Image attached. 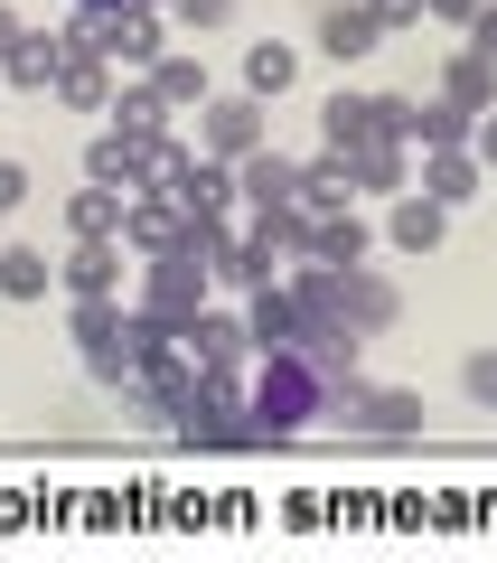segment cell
Wrapping results in <instances>:
<instances>
[{"label": "cell", "instance_id": "6da1fadb", "mask_svg": "<svg viewBox=\"0 0 497 563\" xmlns=\"http://www.w3.org/2000/svg\"><path fill=\"white\" fill-rule=\"evenodd\" d=\"M329 395H339V385H329V366H319L310 347H273V357H263V376L244 385V413H254V451L291 442L310 413H329Z\"/></svg>", "mask_w": 497, "mask_h": 563}, {"label": "cell", "instance_id": "7a4b0ae2", "mask_svg": "<svg viewBox=\"0 0 497 563\" xmlns=\"http://www.w3.org/2000/svg\"><path fill=\"white\" fill-rule=\"evenodd\" d=\"M207 282H217V273H207V263L198 254H179V244H169V254H151V273H141V320H151V329H169V339H188V320H198V310H207Z\"/></svg>", "mask_w": 497, "mask_h": 563}, {"label": "cell", "instance_id": "3957f363", "mask_svg": "<svg viewBox=\"0 0 497 563\" xmlns=\"http://www.w3.org/2000/svg\"><path fill=\"white\" fill-rule=\"evenodd\" d=\"M85 29H95V47H103V57H122V66H159V57H169V29H159L151 0H113V10H85Z\"/></svg>", "mask_w": 497, "mask_h": 563}, {"label": "cell", "instance_id": "277c9868", "mask_svg": "<svg viewBox=\"0 0 497 563\" xmlns=\"http://www.w3.org/2000/svg\"><path fill=\"white\" fill-rule=\"evenodd\" d=\"M329 404H339L357 432H376V442H413L422 432V395H404V385H339Z\"/></svg>", "mask_w": 497, "mask_h": 563}, {"label": "cell", "instance_id": "5b68a950", "mask_svg": "<svg viewBox=\"0 0 497 563\" xmlns=\"http://www.w3.org/2000/svg\"><path fill=\"white\" fill-rule=\"evenodd\" d=\"M198 132L217 161H244V151H263V95H207L198 103Z\"/></svg>", "mask_w": 497, "mask_h": 563}, {"label": "cell", "instance_id": "8992f818", "mask_svg": "<svg viewBox=\"0 0 497 563\" xmlns=\"http://www.w3.org/2000/svg\"><path fill=\"white\" fill-rule=\"evenodd\" d=\"M235 198L254 207V217L291 207V198H300V161H291V151H273V141H263V151H244V161H235Z\"/></svg>", "mask_w": 497, "mask_h": 563}, {"label": "cell", "instance_id": "52a82bcc", "mask_svg": "<svg viewBox=\"0 0 497 563\" xmlns=\"http://www.w3.org/2000/svg\"><path fill=\"white\" fill-rule=\"evenodd\" d=\"M347 169H357V198H404L413 188V141H366V151H347Z\"/></svg>", "mask_w": 497, "mask_h": 563}, {"label": "cell", "instance_id": "ba28073f", "mask_svg": "<svg viewBox=\"0 0 497 563\" xmlns=\"http://www.w3.org/2000/svg\"><path fill=\"white\" fill-rule=\"evenodd\" d=\"M169 198H179V207H207V217H225V207H235V161H217V151L198 161V151H188V161L169 169Z\"/></svg>", "mask_w": 497, "mask_h": 563}, {"label": "cell", "instance_id": "9c48e42d", "mask_svg": "<svg viewBox=\"0 0 497 563\" xmlns=\"http://www.w3.org/2000/svg\"><path fill=\"white\" fill-rule=\"evenodd\" d=\"M319 132H329V151H366V141H385V95H329V103H319Z\"/></svg>", "mask_w": 497, "mask_h": 563}, {"label": "cell", "instance_id": "30bf717a", "mask_svg": "<svg viewBox=\"0 0 497 563\" xmlns=\"http://www.w3.org/2000/svg\"><path fill=\"white\" fill-rule=\"evenodd\" d=\"M395 320H404V291H395L385 273H366V263H357V273H347V329H357V339H385Z\"/></svg>", "mask_w": 497, "mask_h": 563}, {"label": "cell", "instance_id": "8fae6325", "mask_svg": "<svg viewBox=\"0 0 497 563\" xmlns=\"http://www.w3.org/2000/svg\"><path fill=\"white\" fill-rule=\"evenodd\" d=\"M244 339L273 357V347H300V301H291V282H263L254 310H244Z\"/></svg>", "mask_w": 497, "mask_h": 563}, {"label": "cell", "instance_id": "7c38bea8", "mask_svg": "<svg viewBox=\"0 0 497 563\" xmlns=\"http://www.w3.org/2000/svg\"><path fill=\"white\" fill-rule=\"evenodd\" d=\"M273 263H281V235H273V217H254L235 244H225L217 282H244V291H263V282H273Z\"/></svg>", "mask_w": 497, "mask_h": 563}, {"label": "cell", "instance_id": "4fadbf2b", "mask_svg": "<svg viewBox=\"0 0 497 563\" xmlns=\"http://www.w3.org/2000/svg\"><path fill=\"white\" fill-rule=\"evenodd\" d=\"M57 282L76 291V301H85V291H122V244L113 235H76V254L57 263Z\"/></svg>", "mask_w": 497, "mask_h": 563}, {"label": "cell", "instance_id": "5bb4252c", "mask_svg": "<svg viewBox=\"0 0 497 563\" xmlns=\"http://www.w3.org/2000/svg\"><path fill=\"white\" fill-rule=\"evenodd\" d=\"M366 47H385L376 10H366V0H339V10H329V20H319V57H339V66H357Z\"/></svg>", "mask_w": 497, "mask_h": 563}, {"label": "cell", "instance_id": "9a60e30c", "mask_svg": "<svg viewBox=\"0 0 497 563\" xmlns=\"http://www.w3.org/2000/svg\"><path fill=\"white\" fill-rule=\"evenodd\" d=\"M422 198H441V207H470L478 198V151H470V141L422 151Z\"/></svg>", "mask_w": 497, "mask_h": 563}, {"label": "cell", "instance_id": "2e32d148", "mask_svg": "<svg viewBox=\"0 0 497 563\" xmlns=\"http://www.w3.org/2000/svg\"><path fill=\"white\" fill-rule=\"evenodd\" d=\"M441 225H451V207H441V198H422V188H404V198H395V217H385V235H395V254H432V244H441Z\"/></svg>", "mask_w": 497, "mask_h": 563}, {"label": "cell", "instance_id": "e0dca14e", "mask_svg": "<svg viewBox=\"0 0 497 563\" xmlns=\"http://www.w3.org/2000/svg\"><path fill=\"white\" fill-rule=\"evenodd\" d=\"M347 198H357V169H347V151H319V161H300V207H310V217H339Z\"/></svg>", "mask_w": 497, "mask_h": 563}, {"label": "cell", "instance_id": "ac0fdd59", "mask_svg": "<svg viewBox=\"0 0 497 563\" xmlns=\"http://www.w3.org/2000/svg\"><path fill=\"white\" fill-rule=\"evenodd\" d=\"M179 217H188V207L169 198V188H141V198H132V217H122V235H132L141 254H169V244H179Z\"/></svg>", "mask_w": 497, "mask_h": 563}, {"label": "cell", "instance_id": "d6986e66", "mask_svg": "<svg viewBox=\"0 0 497 563\" xmlns=\"http://www.w3.org/2000/svg\"><path fill=\"white\" fill-rule=\"evenodd\" d=\"M57 38H47V29H29V38L20 47H10V66H0V76H10V85H20V95H57Z\"/></svg>", "mask_w": 497, "mask_h": 563}, {"label": "cell", "instance_id": "ffe728a7", "mask_svg": "<svg viewBox=\"0 0 497 563\" xmlns=\"http://www.w3.org/2000/svg\"><path fill=\"white\" fill-rule=\"evenodd\" d=\"M122 217H132V188H76V198H66V225H76V235H122Z\"/></svg>", "mask_w": 497, "mask_h": 563}, {"label": "cell", "instance_id": "44dd1931", "mask_svg": "<svg viewBox=\"0 0 497 563\" xmlns=\"http://www.w3.org/2000/svg\"><path fill=\"white\" fill-rule=\"evenodd\" d=\"M366 244H376V235H366V225L339 207V217H319V235H310V263H329V273H357V263H366Z\"/></svg>", "mask_w": 497, "mask_h": 563}, {"label": "cell", "instance_id": "7402d4cb", "mask_svg": "<svg viewBox=\"0 0 497 563\" xmlns=\"http://www.w3.org/2000/svg\"><path fill=\"white\" fill-rule=\"evenodd\" d=\"M441 95H451V103H470V113H497V66L478 57V47H460V57L441 66Z\"/></svg>", "mask_w": 497, "mask_h": 563}, {"label": "cell", "instance_id": "603a6c76", "mask_svg": "<svg viewBox=\"0 0 497 563\" xmlns=\"http://www.w3.org/2000/svg\"><path fill=\"white\" fill-rule=\"evenodd\" d=\"M113 132H132V141H159V132H169V95H159L151 76H141V85H122V95H113Z\"/></svg>", "mask_w": 497, "mask_h": 563}, {"label": "cell", "instance_id": "cb8c5ba5", "mask_svg": "<svg viewBox=\"0 0 497 563\" xmlns=\"http://www.w3.org/2000/svg\"><path fill=\"white\" fill-rule=\"evenodd\" d=\"M244 347L254 339H244V320H225V310H198V320H188V357L198 366H235Z\"/></svg>", "mask_w": 497, "mask_h": 563}, {"label": "cell", "instance_id": "d4e9b609", "mask_svg": "<svg viewBox=\"0 0 497 563\" xmlns=\"http://www.w3.org/2000/svg\"><path fill=\"white\" fill-rule=\"evenodd\" d=\"M132 366H141L132 320H122V329H103V339H85V376H95V385H132Z\"/></svg>", "mask_w": 497, "mask_h": 563}, {"label": "cell", "instance_id": "484cf974", "mask_svg": "<svg viewBox=\"0 0 497 563\" xmlns=\"http://www.w3.org/2000/svg\"><path fill=\"white\" fill-rule=\"evenodd\" d=\"M57 103H76V113H113V76H103V57H66L57 66Z\"/></svg>", "mask_w": 497, "mask_h": 563}, {"label": "cell", "instance_id": "4316f807", "mask_svg": "<svg viewBox=\"0 0 497 563\" xmlns=\"http://www.w3.org/2000/svg\"><path fill=\"white\" fill-rule=\"evenodd\" d=\"M291 76H300V57H291V47H273V38H263V47H244V95H263V103H273V95H291Z\"/></svg>", "mask_w": 497, "mask_h": 563}, {"label": "cell", "instance_id": "83f0119b", "mask_svg": "<svg viewBox=\"0 0 497 563\" xmlns=\"http://www.w3.org/2000/svg\"><path fill=\"white\" fill-rule=\"evenodd\" d=\"M141 76L169 95V113H179V103H207V66H198V57H179V47H169L159 66H141Z\"/></svg>", "mask_w": 497, "mask_h": 563}, {"label": "cell", "instance_id": "f1b7e54d", "mask_svg": "<svg viewBox=\"0 0 497 563\" xmlns=\"http://www.w3.org/2000/svg\"><path fill=\"white\" fill-rule=\"evenodd\" d=\"M47 273H57V263H47L38 244H10V254H0V291H10V301H38Z\"/></svg>", "mask_w": 497, "mask_h": 563}, {"label": "cell", "instance_id": "f546056e", "mask_svg": "<svg viewBox=\"0 0 497 563\" xmlns=\"http://www.w3.org/2000/svg\"><path fill=\"white\" fill-rule=\"evenodd\" d=\"M460 385H470V404H478V413H497V347L460 366Z\"/></svg>", "mask_w": 497, "mask_h": 563}, {"label": "cell", "instance_id": "4dcf8cb0", "mask_svg": "<svg viewBox=\"0 0 497 563\" xmlns=\"http://www.w3.org/2000/svg\"><path fill=\"white\" fill-rule=\"evenodd\" d=\"M179 20L188 29H225V20H235V0H179Z\"/></svg>", "mask_w": 497, "mask_h": 563}, {"label": "cell", "instance_id": "1f68e13d", "mask_svg": "<svg viewBox=\"0 0 497 563\" xmlns=\"http://www.w3.org/2000/svg\"><path fill=\"white\" fill-rule=\"evenodd\" d=\"M366 10H376V29H385V38H395V29H413V20H422V0H366Z\"/></svg>", "mask_w": 497, "mask_h": 563}, {"label": "cell", "instance_id": "d6a6232c", "mask_svg": "<svg viewBox=\"0 0 497 563\" xmlns=\"http://www.w3.org/2000/svg\"><path fill=\"white\" fill-rule=\"evenodd\" d=\"M470 47L497 66V0H478V20H470Z\"/></svg>", "mask_w": 497, "mask_h": 563}, {"label": "cell", "instance_id": "836d02e7", "mask_svg": "<svg viewBox=\"0 0 497 563\" xmlns=\"http://www.w3.org/2000/svg\"><path fill=\"white\" fill-rule=\"evenodd\" d=\"M422 20H451V29H470V20H478V0H422Z\"/></svg>", "mask_w": 497, "mask_h": 563}, {"label": "cell", "instance_id": "e575fe53", "mask_svg": "<svg viewBox=\"0 0 497 563\" xmlns=\"http://www.w3.org/2000/svg\"><path fill=\"white\" fill-rule=\"evenodd\" d=\"M20 198H29V169H20V161H0V217H10Z\"/></svg>", "mask_w": 497, "mask_h": 563}, {"label": "cell", "instance_id": "d590c367", "mask_svg": "<svg viewBox=\"0 0 497 563\" xmlns=\"http://www.w3.org/2000/svg\"><path fill=\"white\" fill-rule=\"evenodd\" d=\"M470 151H478V169H497V113H478V132H470Z\"/></svg>", "mask_w": 497, "mask_h": 563}, {"label": "cell", "instance_id": "8d00e7d4", "mask_svg": "<svg viewBox=\"0 0 497 563\" xmlns=\"http://www.w3.org/2000/svg\"><path fill=\"white\" fill-rule=\"evenodd\" d=\"M29 29H20V10H10V0H0V66H10V47H20Z\"/></svg>", "mask_w": 497, "mask_h": 563}, {"label": "cell", "instance_id": "74e56055", "mask_svg": "<svg viewBox=\"0 0 497 563\" xmlns=\"http://www.w3.org/2000/svg\"><path fill=\"white\" fill-rule=\"evenodd\" d=\"M76 10H113V0H76Z\"/></svg>", "mask_w": 497, "mask_h": 563}, {"label": "cell", "instance_id": "f35d334b", "mask_svg": "<svg viewBox=\"0 0 497 563\" xmlns=\"http://www.w3.org/2000/svg\"><path fill=\"white\" fill-rule=\"evenodd\" d=\"M151 10H159V0H151Z\"/></svg>", "mask_w": 497, "mask_h": 563}]
</instances>
